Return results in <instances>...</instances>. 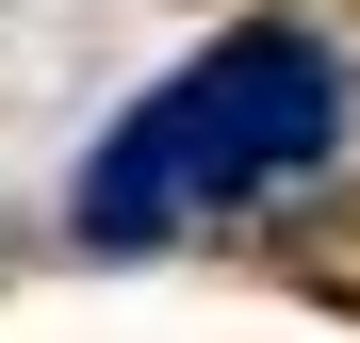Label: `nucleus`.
I'll return each instance as SVG.
<instances>
[{
  "label": "nucleus",
  "instance_id": "f257e3e1",
  "mask_svg": "<svg viewBox=\"0 0 360 343\" xmlns=\"http://www.w3.org/2000/svg\"><path fill=\"white\" fill-rule=\"evenodd\" d=\"M131 131L164 147L180 213H246V196L311 180V163L344 147V49H328V33H295V17H246V33H213L197 66L131 114Z\"/></svg>",
  "mask_w": 360,
  "mask_h": 343
}]
</instances>
